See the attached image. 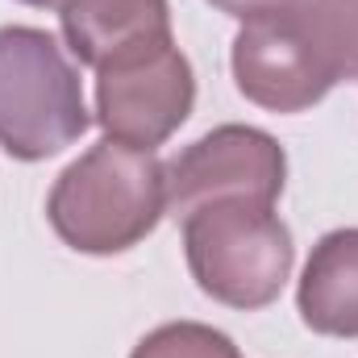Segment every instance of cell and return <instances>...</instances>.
I'll use <instances>...</instances> for the list:
<instances>
[{"mask_svg":"<svg viewBox=\"0 0 358 358\" xmlns=\"http://www.w3.org/2000/svg\"><path fill=\"white\" fill-rule=\"evenodd\" d=\"M63 46L84 63L100 67L142 42L171 38L167 0H63L59 8Z\"/></svg>","mask_w":358,"mask_h":358,"instance_id":"7","label":"cell"},{"mask_svg":"<svg viewBox=\"0 0 358 358\" xmlns=\"http://www.w3.org/2000/svg\"><path fill=\"white\" fill-rule=\"evenodd\" d=\"M167 217V179L155 150L125 142H96L46 196V221L76 255H125L146 242Z\"/></svg>","mask_w":358,"mask_h":358,"instance_id":"2","label":"cell"},{"mask_svg":"<svg viewBox=\"0 0 358 358\" xmlns=\"http://www.w3.org/2000/svg\"><path fill=\"white\" fill-rule=\"evenodd\" d=\"M238 92L267 113H304L358 80V0H287L246 21L229 50Z\"/></svg>","mask_w":358,"mask_h":358,"instance_id":"1","label":"cell"},{"mask_svg":"<svg viewBox=\"0 0 358 358\" xmlns=\"http://www.w3.org/2000/svg\"><path fill=\"white\" fill-rule=\"evenodd\" d=\"M88 125L84 80L63 42L38 25H0V150L42 163L76 146Z\"/></svg>","mask_w":358,"mask_h":358,"instance_id":"3","label":"cell"},{"mask_svg":"<svg viewBox=\"0 0 358 358\" xmlns=\"http://www.w3.org/2000/svg\"><path fill=\"white\" fill-rule=\"evenodd\" d=\"M17 4H29V8H63V0H17Z\"/></svg>","mask_w":358,"mask_h":358,"instance_id":"11","label":"cell"},{"mask_svg":"<svg viewBox=\"0 0 358 358\" xmlns=\"http://www.w3.org/2000/svg\"><path fill=\"white\" fill-rule=\"evenodd\" d=\"M129 358H242L229 334L204 325V321H167L150 329Z\"/></svg>","mask_w":358,"mask_h":358,"instance_id":"9","label":"cell"},{"mask_svg":"<svg viewBox=\"0 0 358 358\" xmlns=\"http://www.w3.org/2000/svg\"><path fill=\"white\" fill-rule=\"evenodd\" d=\"M167 213L187 217L204 204H275L287 183V155L259 125H217L163 163Z\"/></svg>","mask_w":358,"mask_h":358,"instance_id":"6","label":"cell"},{"mask_svg":"<svg viewBox=\"0 0 358 358\" xmlns=\"http://www.w3.org/2000/svg\"><path fill=\"white\" fill-rule=\"evenodd\" d=\"M183 259L208 300L255 313L292 279L296 242L275 204L221 200L183 217Z\"/></svg>","mask_w":358,"mask_h":358,"instance_id":"4","label":"cell"},{"mask_svg":"<svg viewBox=\"0 0 358 358\" xmlns=\"http://www.w3.org/2000/svg\"><path fill=\"white\" fill-rule=\"evenodd\" d=\"M204 4H213L217 13H225V17H234V21H259V17H271V13H279L287 0H204Z\"/></svg>","mask_w":358,"mask_h":358,"instance_id":"10","label":"cell"},{"mask_svg":"<svg viewBox=\"0 0 358 358\" xmlns=\"http://www.w3.org/2000/svg\"><path fill=\"white\" fill-rule=\"evenodd\" d=\"M296 308L321 338H358V225L317 238L300 271Z\"/></svg>","mask_w":358,"mask_h":358,"instance_id":"8","label":"cell"},{"mask_svg":"<svg viewBox=\"0 0 358 358\" xmlns=\"http://www.w3.org/2000/svg\"><path fill=\"white\" fill-rule=\"evenodd\" d=\"M196 108V71L176 38L142 42L96 67L92 121L104 138L155 150L163 146Z\"/></svg>","mask_w":358,"mask_h":358,"instance_id":"5","label":"cell"}]
</instances>
